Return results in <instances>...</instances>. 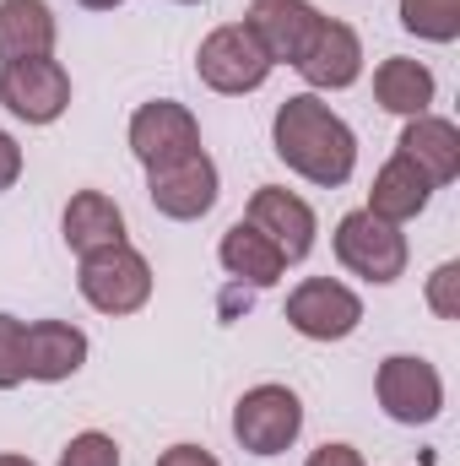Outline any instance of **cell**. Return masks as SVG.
Here are the masks:
<instances>
[{
  "instance_id": "obj_1",
  "label": "cell",
  "mask_w": 460,
  "mask_h": 466,
  "mask_svg": "<svg viewBox=\"0 0 460 466\" xmlns=\"http://www.w3.org/2000/svg\"><path fill=\"white\" fill-rule=\"evenodd\" d=\"M271 147H276V157L298 179H309L320 190L346 185L352 168H357V136H352V125L320 93H293L276 109V119H271Z\"/></svg>"
},
{
  "instance_id": "obj_2",
  "label": "cell",
  "mask_w": 460,
  "mask_h": 466,
  "mask_svg": "<svg viewBox=\"0 0 460 466\" xmlns=\"http://www.w3.org/2000/svg\"><path fill=\"white\" fill-rule=\"evenodd\" d=\"M76 260H82L76 288H82V299L98 315L125 320V315L146 309V299H152V266H146V255L130 238L109 244V249H93V255H76Z\"/></svg>"
},
{
  "instance_id": "obj_3",
  "label": "cell",
  "mask_w": 460,
  "mask_h": 466,
  "mask_svg": "<svg viewBox=\"0 0 460 466\" xmlns=\"http://www.w3.org/2000/svg\"><path fill=\"white\" fill-rule=\"evenodd\" d=\"M331 244H336V260H342L346 271L363 277V282H374V288L401 282L406 260H412L406 233L395 228V223H385V218H374L368 207L346 212L342 223H336V233H331Z\"/></svg>"
},
{
  "instance_id": "obj_4",
  "label": "cell",
  "mask_w": 460,
  "mask_h": 466,
  "mask_svg": "<svg viewBox=\"0 0 460 466\" xmlns=\"http://www.w3.org/2000/svg\"><path fill=\"white\" fill-rule=\"evenodd\" d=\"M298 434H304V401H298L293 385L265 380V385H249L238 396V407H233V440L249 456H282V451L298 445Z\"/></svg>"
},
{
  "instance_id": "obj_5",
  "label": "cell",
  "mask_w": 460,
  "mask_h": 466,
  "mask_svg": "<svg viewBox=\"0 0 460 466\" xmlns=\"http://www.w3.org/2000/svg\"><path fill=\"white\" fill-rule=\"evenodd\" d=\"M271 71H276V66L265 60V49L255 44V33H249L244 22L212 27V33L201 38V49H195V76H201L212 93H223V98L260 93Z\"/></svg>"
},
{
  "instance_id": "obj_6",
  "label": "cell",
  "mask_w": 460,
  "mask_h": 466,
  "mask_svg": "<svg viewBox=\"0 0 460 466\" xmlns=\"http://www.w3.org/2000/svg\"><path fill=\"white\" fill-rule=\"evenodd\" d=\"M374 396L385 407L390 423L423 429L445 412V374L423 358V352H390L374 374Z\"/></svg>"
},
{
  "instance_id": "obj_7",
  "label": "cell",
  "mask_w": 460,
  "mask_h": 466,
  "mask_svg": "<svg viewBox=\"0 0 460 466\" xmlns=\"http://www.w3.org/2000/svg\"><path fill=\"white\" fill-rule=\"evenodd\" d=\"M0 104L22 125H55L71 109V71L55 55L0 60Z\"/></svg>"
},
{
  "instance_id": "obj_8",
  "label": "cell",
  "mask_w": 460,
  "mask_h": 466,
  "mask_svg": "<svg viewBox=\"0 0 460 466\" xmlns=\"http://www.w3.org/2000/svg\"><path fill=\"white\" fill-rule=\"evenodd\" d=\"M287 326L309 342H346L363 326V299L336 277H304L287 293Z\"/></svg>"
},
{
  "instance_id": "obj_9",
  "label": "cell",
  "mask_w": 460,
  "mask_h": 466,
  "mask_svg": "<svg viewBox=\"0 0 460 466\" xmlns=\"http://www.w3.org/2000/svg\"><path fill=\"white\" fill-rule=\"evenodd\" d=\"M146 196H152V207H157L168 223H195V218H206V212L217 207L223 174H217V163H212L206 147H201V152H190V157H174V163H163V168H146Z\"/></svg>"
},
{
  "instance_id": "obj_10",
  "label": "cell",
  "mask_w": 460,
  "mask_h": 466,
  "mask_svg": "<svg viewBox=\"0 0 460 466\" xmlns=\"http://www.w3.org/2000/svg\"><path fill=\"white\" fill-rule=\"evenodd\" d=\"M130 152H135V163L141 168H163V163H174V157H190V152H201V119L190 115L185 104H174V98H152V104H141L135 115H130Z\"/></svg>"
},
{
  "instance_id": "obj_11",
  "label": "cell",
  "mask_w": 460,
  "mask_h": 466,
  "mask_svg": "<svg viewBox=\"0 0 460 466\" xmlns=\"http://www.w3.org/2000/svg\"><path fill=\"white\" fill-rule=\"evenodd\" d=\"M320 22L325 16L309 0H255L249 16H244V27L255 33V44L265 49L271 66H298L309 55V44H315Z\"/></svg>"
},
{
  "instance_id": "obj_12",
  "label": "cell",
  "mask_w": 460,
  "mask_h": 466,
  "mask_svg": "<svg viewBox=\"0 0 460 466\" xmlns=\"http://www.w3.org/2000/svg\"><path fill=\"white\" fill-rule=\"evenodd\" d=\"M244 223H255V228L265 233L276 249H282V260L293 266V260H304L309 249H315V207L304 201V196H293L287 185H260L255 196H249V218Z\"/></svg>"
},
{
  "instance_id": "obj_13",
  "label": "cell",
  "mask_w": 460,
  "mask_h": 466,
  "mask_svg": "<svg viewBox=\"0 0 460 466\" xmlns=\"http://www.w3.org/2000/svg\"><path fill=\"white\" fill-rule=\"evenodd\" d=\"M293 71L309 82V93H342V87H352L363 76V38H357V27L325 16L315 44H309V55Z\"/></svg>"
},
{
  "instance_id": "obj_14",
  "label": "cell",
  "mask_w": 460,
  "mask_h": 466,
  "mask_svg": "<svg viewBox=\"0 0 460 466\" xmlns=\"http://www.w3.org/2000/svg\"><path fill=\"white\" fill-rule=\"evenodd\" d=\"M87 352H93V342H87L82 326H71V320H33L27 337H22V369L38 385H60V380L82 374Z\"/></svg>"
},
{
  "instance_id": "obj_15",
  "label": "cell",
  "mask_w": 460,
  "mask_h": 466,
  "mask_svg": "<svg viewBox=\"0 0 460 466\" xmlns=\"http://www.w3.org/2000/svg\"><path fill=\"white\" fill-rule=\"evenodd\" d=\"M395 152H401L406 163H417V168L428 174L434 190L460 179V130H455V119L434 115V109H428V115H412L406 125H401Z\"/></svg>"
},
{
  "instance_id": "obj_16",
  "label": "cell",
  "mask_w": 460,
  "mask_h": 466,
  "mask_svg": "<svg viewBox=\"0 0 460 466\" xmlns=\"http://www.w3.org/2000/svg\"><path fill=\"white\" fill-rule=\"evenodd\" d=\"M428 201H434V185H428V174L417 168V163H406L401 152L374 174V190H368V212L374 218H385V223H412V218H423L428 212Z\"/></svg>"
},
{
  "instance_id": "obj_17",
  "label": "cell",
  "mask_w": 460,
  "mask_h": 466,
  "mask_svg": "<svg viewBox=\"0 0 460 466\" xmlns=\"http://www.w3.org/2000/svg\"><path fill=\"white\" fill-rule=\"evenodd\" d=\"M60 233H65L71 255H93V249L125 244V212H119L115 196H104V190H76V196L65 201Z\"/></svg>"
},
{
  "instance_id": "obj_18",
  "label": "cell",
  "mask_w": 460,
  "mask_h": 466,
  "mask_svg": "<svg viewBox=\"0 0 460 466\" xmlns=\"http://www.w3.org/2000/svg\"><path fill=\"white\" fill-rule=\"evenodd\" d=\"M434 93H439V76L423 60H412V55H390L374 71V104L385 115H401V119L428 115L434 109Z\"/></svg>"
},
{
  "instance_id": "obj_19",
  "label": "cell",
  "mask_w": 460,
  "mask_h": 466,
  "mask_svg": "<svg viewBox=\"0 0 460 466\" xmlns=\"http://www.w3.org/2000/svg\"><path fill=\"white\" fill-rule=\"evenodd\" d=\"M217 260H223V271H228L233 282H244V288H276V282H282V271H287L282 249L255 228V223H244V218L223 233Z\"/></svg>"
},
{
  "instance_id": "obj_20",
  "label": "cell",
  "mask_w": 460,
  "mask_h": 466,
  "mask_svg": "<svg viewBox=\"0 0 460 466\" xmlns=\"http://www.w3.org/2000/svg\"><path fill=\"white\" fill-rule=\"evenodd\" d=\"M55 33L49 0H0V60L55 55Z\"/></svg>"
},
{
  "instance_id": "obj_21",
  "label": "cell",
  "mask_w": 460,
  "mask_h": 466,
  "mask_svg": "<svg viewBox=\"0 0 460 466\" xmlns=\"http://www.w3.org/2000/svg\"><path fill=\"white\" fill-rule=\"evenodd\" d=\"M401 27L428 38V44H455L460 38V0H401Z\"/></svg>"
},
{
  "instance_id": "obj_22",
  "label": "cell",
  "mask_w": 460,
  "mask_h": 466,
  "mask_svg": "<svg viewBox=\"0 0 460 466\" xmlns=\"http://www.w3.org/2000/svg\"><path fill=\"white\" fill-rule=\"evenodd\" d=\"M60 466H119L115 434H104V429H82V434L60 451Z\"/></svg>"
},
{
  "instance_id": "obj_23",
  "label": "cell",
  "mask_w": 460,
  "mask_h": 466,
  "mask_svg": "<svg viewBox=\"0 0 460 466\" xmlns=\"http://www.w3.org/2000/svg\"><path fill=\"white\" fill-rule=\"evenodd\" d=\"M22 337H27V320H16V315L0 309V390H16L27 380V369H22Z\"/></svg>"
},
{
  "instance_id": "obj_24",
  "label": "cell",
  "mask_w": 460,
  "mask_h": 466,
  "mask_svg": "<svg viewBox=\"0 0 460 466\" xmlns=\"http://www.w3.org/2000/svg\"><path fill=\"white\" fill-rule=\"evenodd\" d=\"M428 309L439 320H460V260L434 266V277H428Z\"/></svg>"
},
{
  "instance_id": "obj_25",
  "label": "cell",
  "mask_w": 460,
  "mask_h": 466,
  "mask_svg": "<svg viewBox=\"0 0 460 466\" xmlns=\"http://www.w3.org/2000/svg\"><path fill=\"white\" fill-rule=\"evenodd\" d=\"M304 466H368V461H363V451H357V445L325 440L320 451H309V461H304Z\"/></svg>"
},
{
  "instance_id": "obj_26",
  "label": "cell",
  "mask_w": 460,
  "mask_h": 466,
  "mask_svg": "<svg viewBox=\"0 0 460 466\" xmlns=\"http://www.w3.org/2000/svg\"><path fill=\"white\" fill-rule=\"evenodd\" d=\"M22 163H27V157H22L16 136H11V130H0V196H5V190L22 179Z\"/></svg>"
},
{
  "instance_id": "obj_27",
  "label": "cell",
  "mask_w": 460,
  "mask_h": 466,
  "mask_svg": "<svg viewBox=\"0 0 460 466\" xmlns=\"http://www.w3.org/2000/svg\"><path fill=\"white\" fill-rule=\"evenodd\" d=\"M157 466H223L212 451H201V445H168L163 456H157Z\"/></svg>"
},
{
  "instance_id": "obj_28",
  "label": "cell",
  "mask_w": 460,
  "mask_h": 466,
  "mask_svg": "<svg viewBox=\"0 0 460 466\" xmlns=\"http://www.w3.org/2000/svg\"><path fill=\"white\" fill-rule=\"evenodd\" d=\"M0 466H38L33 456H16V451H0Z\"/></svg>"
},
{
  "instance_id": "obj_29",
  "label": "cell",
  "mask_w": 460,
  "mask_h": 466,
  "mask_svg": "<svg viewBox=\"0 0 460 466\" xmlns=\"http://www.w3.org/2000/svg\"><path fill=\"white\" fill-rule=\"evenodd\" d=\"M82 11H115V5H125V0H76Z\"/></svg>"
},
{
  "instance_id": "obj_30",
  "label": "cell",
  "mask_w": 460,
  "mask_h": 466,
  "mask_svg": "<svg viewBox=\"0 0 460 466\" xmlns=\"http://www.w3.org/2000/svg\"><path fill=\"white\" fill-rule=\"evenodd\" d=\"M174 5H201V0H174Z\"/></svg>"
}]
</instances>
